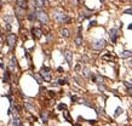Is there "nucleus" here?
I'll list each match as a JSON object with an SVG mask.
<instances>
[{
  "label": "nucleus",
  "instance_id": "f257e3e1",
  "mask_svg": "<svg viewBox=\"0 0 132 126\" xmlns=\"http://www.w3.org/2000/svg\"><path fill=\"white\" fill-rule=\"evenodd\" d=\"M53 18H55L57 22L59 23H63V24H67V23H70L72 22V18H70L68 15H65L62 11H58V10H55L53 12Z\"/></svg>",
  "mask_w": 132,
  "mask_h": 126
},
{
  "label": "nucleus",
  "instance_id": "f03ea898",
  "mask_svg": "<svg viewBox=\"0 0 132 126\" xmlns=\"http://www.w3.org/2000/svg\"><path fill=\"white\" fill-rule=\"evenodd\" d=\"M39 74L41 75L42 80H45L47 83H50L51 79H52V77H51V69H50L49 67H46V66H42L41 68H40V73Z\"/></svg>",
  "mask_w": 132,
  "mask_h": 126
},
{
  "label": "nucleus",
  "instance_id": "7ed1b4c3",
  "mask_svg": "<svg viewBox=\"0 0 132 126\" xmlns=\"http://www.w3.org/2000/svg\"><path fill=\"white\" fill-rule=\"evenodd\" d=\"M105 46H107V41L104 39H97V40H93L91 42V47L96 51H101V50L104 49Z\"/></svg>",
  "mask_w": 132,
  "mask_h": 126
},
{
  "label": "nucleus",
  "instance_id": "20e7f679",
  "mask_svg": "<svg viewBox=\"0 0 132 126\" xmlns=\"http://www.w3.org/2000/svg\"><path fill=\"white\" fill-rule=\"evenodd\" d=\"M36 20L41 22L42 24H47L49 23V16L44 10H36Z\"/></svg>",
  "mask_w": 132,
  "mask_h": 126
},
{
  "label": "nucleus",
  "instance_id": "39448f33",
  "mask_svg": "<svg viewBox=\"0 0 132 126\" xmlns=\"http://www.w3.org/2000/svg\"><path fill=\"white\" fill-rule=\"evenodd\" d=\"M109 36H110L111 44H116L118 38L120 36V28H119V27H113V28L109 30Z\"/></svg>",
  "mask_w": 132,
  "mask_h": 126
},
{
  "label": "nucleus",
  "instance_id": "423d86ee",
  "mask_svg": "<svg viewBox=\"0 0 132 126\" xmlns=\"http://www.w3.org/2000/svg\"><path fill=\"white\" fill-rule=\"evenodd\" d=\"M6 41H7V45H9L10 50H12L15 46H16V41H17V36H16V34H14V33L7 34Z\"/></svg>",
  "mask_w": 132,
  "mask_h": 126
},
{
  "label": "nucleus",
  "instance_id": "0eeeda50",
  "mask_svg": "<svg viewBox=\"0 0 132 126\" xmlns=\"http://www.w3.org/2000/svg\"><path fill=\"white\" fill-rule=\"evenodd\" d=\"M91 79H92L93 83H96L97 85L104 84V78L102 77L101 74H98V73H96V74H91Z\"/></svg>",
  "mask_w": 132,
  "mask_h": 126
},
{
  "label": "nucleus",
  "instance_id": "6e6552de",
  "mask_svg": "<svg viewBox=\"0 0 132 126\" xmlns=\"http://www.w3.org/2000/svg\"><path fill=\"white\" fill-rule=\"evenodd\" d=\"M63 56L65 58L68 66L72 68V67H73V53H72L70 51H68V50H65V51H63Z\"/></svg>",
  "mask_w": 132,
  "mask_h": 126
},
{
  "label": "nucleus",
  "instance_id": "1a4fd4ad",
  "mask_svg": "<svg viewBox=\"0 0 132 126\" xmlns=\"http://www.w3.org/2000/svg\"><path fill=\"white\" fill-rule=\"evenodd\" d=\"M32 35L34 39H40L42 36V30L40 28H33L32 29Z\"/></svg>",
  "mask_w": 132,
  "mask_h": 126
},
{
  "label": "nucleus",
  "instance_id": "9d476101",
  "mask_svg": "<svg viewBox=\"0 0 132 126\" xmlns=\"http://www.w3.org/2000/svg\"><path fill=\"white\" fill-rule=\"evenodd\" d=\"M16 4H17V7H18V9H22V10H26L28 7L27 0H16Z\"/></svg>",
  "mask_w": 132,
  "mask_h": 126
},
{
  "label": "nucleus",
  "instance_id": "9b49d317",
  "mask_svg": "<svg viewBox=\"0 0 132 126\" xmlns=\"http://www.w3.org/2000/svg\"><path fill=\"white\" fill-rule=\"evenodd\" d=\"M120 57L121 58H131L132 57V50H124L120 52Z\"/></svg>",
  "mask_w": 132,
  "mask_h": 126
},
{
  "label": "nucleus",
  "instance_id": "f8f14e48",
  "mask_svg": "<svg viewBox=\"0 0 132 126\" xmlns=\"http://www.w3.org/2000/svg\"><path fill=\"white\" fill-rule=\"evenodd\" d=\"M75 44L78 46H81L83 45V35H81V27L79 28V32H78V36L75 38Z\"/></svg>",
  "mask_w": 132,
  "mask_h": 126
},
{
  "label": "nucleus",
  "instance_id": "ddd939ff",
  "mask_svg": "<svg viewBox=\"0 0 132 126\" xmlns=\"http://www.w3.org/2000/svg\"><path fill=\"white\" fill-rule=\"evenodd\" d=\"M16 68H17V59H16L15 56H11V59H10V69L9 70H12L14 72Z\"/></svg>",
  "mask_w": 132,
  "mask_h": 126
},
{
  "label": "nucleus",
  "instance_id": "4468645a",
  "mask_svg": "<svg viewBox=\"0 0 132 126\" xmlns=\"http://www.w3.org/2000/svg\"><path fill=\"white\" fill-rule=\"evenodd\" d=\"M16 17L18 18V21H20V23H21L22 21V17H23V15H24V10H22V9H18V7H16Z\"/></svg>",
  "mask_w": 132,
  "mask_h": 126
},
{
  "label": "nucleus",
  "instance_id": "2eb2a0df",
  "mask_svg": "<svg viewBox=\"0 0 132 126\" xmlns=\"http://www.w3.org/2000/svg\"><path fill=\"white\" fill-rule=\"evenodd\" d=\"M10 70L6 69L4 72V77H3V83H5V84H9L10 83Z\"/></svg>",
  "mask_w": 132,
  "mask_h": 126
},
{
  "label": "nucleus",
  "instance_id": "dca6fc26",
  "mask_svg": "<svg viewBox=\"0 0 132 126\" xmlns=\"http://www.w3.org/2000/svg\"><path fill=\"white\" fill-rule=\"evenodd\" d=\"M12 126H22V120L18 115H15L12 120Z\"/></svg>",
  "mask_w": 132,
  "mask_h": 126
},
{
  "label": "nucleus",
  "instance_id": "f3484780",
  "mask_svg": "<svg viewBox=\"0 0 132 126\" xmlns=\"http://www.w3.org/2000/svg\"><path fill=\"white\" fill-rule=\"evenodd\" d=\"M24 108L27 109L28 112H30V113H35V108H34V105L32 104L30 102H24Z\"/></svg>",
  "mask_w": 132,
  "mask_h": 126
},
{
  "label": "nucleus",
  "instance_id": "a211bd4d",
  "mask_svg": "<svg viewBox=\"0 0 132 126\" xmlns=\"http://www.w3.org/2000/svg\"><path fill=\"white\" fill-rule=\"evenodd\" d=\"M27 18L30 22L35 21V20H36V11H30V12L27 15Z\"/></svg>",
  "mask_w": 132,
  "mask_h": 126
},
{
  "label": "nucleus",
  "instance_id": "6ab92c4d",
  "mask_svg": "<svg viewBox=\"0 0 132 126\" xmlns=\"http://www.w3.org/2000/svg\"><path fill=\"white\" fill-rule=\"evenodd\" d=\"M35 6L38 7V10H41L42 7L45 6V0H34Z\"/></svg>",
  "mask_w": 132,
  "mask_h": 126
},
{
  "label": "nucleus",
  "instance_id": "aec40b11",
  "mask_svg": "<svg viewBox=\"0 0 132 126\" xmlns=\"http://www.w3.org/2000/svg\"><path fill=\"white\" fill-rule=\"evenodd\" d=\"M32 77H33L35 80H36V83H38L39 85H42V81H44V80H42V78H41V75H40V74L34 73V74H32Z\"/></svg>",
  "mask_w": 132,
  "mask_h": 126
},
{
  "label": "nucleus",
  "instance_id": "412c9836",
  "mask_svg": "<svg viewBox=\"0 0 132 126\" xmlns=\"http://www.w3.org/2000/svg\"><path fill=\"white\" fill-rule=\"evenodd\" d=\"M4 21L6 22V24H11L12 23V21H14V16L12 15H5L4 16Z\"/></svg>",
  "mask_w": 132,
  "mask_h": 126
},
{
  "label": "nucleus",
  "instance_id": "4be33fe9",
  "mask_svg": "<svg viewBox=\"0 0 132 126\" xmlns=\"http://www.w3.org/2000/svg\"><path fill=\"white\" fill-rule=\"evenodd\" d=\"M40 118H41V120H42V122H47L49 121V113L47 112H42L41 114H40Z\"/></svg>",
  "mask_w": 132,
  "mask_h": 126
},
{
  "label": "nucleus",
  "instance_id": "5701e85b",
  "mask_svg": "<svg viewBox=\"0 0 132 126\" xmlns=\"http://www.w3.org/2000/svg\"><path fill=\"white\" fill-rule=\"evenodd\" d=\"M83 75L85 78H91V70H90V68L84 67V68H83Z\"/></svg>",
  "mask_w": 132,
  "mask_h": 126
},
{
  "label": "nucleus",
  "instance_id": "b1692460",
  "mask_svg": "<svg viewBox=\"0 0 132 126\" xmlns=\"http://www.w3.org/2000/svg\"><path fill=\"white\" fill-rule=\"evenodd\" d=\"M59 34L62 35L63 38H69V36H70V32H69V30H68V29L63 28V29H61V32H59Z\"/></svg>",
  "mask_w": 132,
  "mask_h": 126
},
{
  "label": "nucleus",
  "instance_id": "393cba45",
  "mask_svg": "<svg viewBox=\"0 0 132 126\" xmlns=\"http://www.w3.org/2000/svg\"><path fill=\"white\" fill-rule=\"evenodd\" d=\"M122 83H124V85L126 86L128 95H131V96H132V84H131V83H128V81H122Z\"/></svg>",
  "mask_w": 132,
  "mask_h": 126
},
{
  "label": "nucleus",
  "instance_id": "a878e982",
  "mask_svg": "<svg viewBox=\"0 0 132 126\" xmlns=\"http://www.w3.org/2000/svg\"><path fill=\"white\" fill-rule=\"evenodd\" d=\"M57 84H58V86L68 84V79H67V78H64V79H58V80H57Z\"/></svg>",
  "mask_w": 132,
  "mask_h": 126
},
{
  "label": "nucleus",
  "instance_id": "bb28decb",
  "mask_svg": "<svg viewBox=\"0 0 132 126\" xmlns=\"http://www.w3.org/2000/svg\"><path fill=\"white\" fill-rule=\"evenodd\" d=\"M81 104H84V105H86V107H90V108H93V104L91 103L90 101H87V99H83L81 102H80Z\"/></svg>",
  "mask_w": 132,
  "mask_h": 126
},
{
  "label": "nucleus",
  "instance_id": "cd10ccee",
  "mask_svg": "<svg viewBox=\"0 0 132 126\" xmlns=\"http://www.w3.org/2000/svg\"><path fill=\"white\" fill-rule=\"evenodd\" d=\"M122 112H124V109H122L121 107H118V108H116V110H115V113H114V118H118V116Z\"/></svg>",
  "mask_w": 132,
  "mask_h": 126
},
{
  "label": "nucleus",
  "instance_id": "c85d7f7f",
  "mask_svg": "<svg viewBox=\"0 0 132 126\" xmlns=\"http://www.w3.org/2000/svg\"><path fill=\"white\" fill-rule=\"evenodd\" d=\"M63 115H64V118L67 119V121H69V122H73V120H72V118H70V115L68 114V112H67V110H64V112H63Z\"/></svg>",
  "mask_w": 132,
  "mask_h": 126
},
{
  "label": "nucleus",
  "instance_id": "c756f323",
  "mask_svg": "<svg viewBox=\"0 0 132 126\" xmlns=\"http://www.w3.org/2000/svg\"><path fill=\"white\" fill-rule=\"evenodd\" d=\"M113 58H114V57L111 56V53H109V52L102 57V59H108V61H113Z\"/></svg>",
  "mask_w": 132,
  "mask_h": 126
},
{
  "label": "nucleus",
  "instance_id": "7c9ffc66",
  "mask_svg": "<svg viewBox=\"0 0 132 126\" xmlns=\"http://www.w3.org/2000/svg\"><path fill=\"white\" fill-rule=\"evenodd\" d=\"M57 108H58V110H67V105L64 104V103H59Z\"/></svg>",
  "mask_w": 132,
  "mask_h": 126
},
{
  "label": "nucleus",
  "instance_id": "2f4dec72",
  "mask_svg": "<svg viewBox=\"0 0 132 126\" xmlns=\"http://www.w3.org/2000/svg\"><path fill=\"white\" fill-rule=\"evenodd\" d=\"M98 90H99L101 92H104V91H105V86H104V84L98 85Z\"/></svg>",
  "mask_w": 132,
  "mask_h": 126
},
{
  "label": "nucleus",
  "instance_id": "473e14b6",
  "mask_svg": "<svg viewBox=\"0 0 132 126\" xmlns=\"http://www.w3.org/2000/svg\"><path fill=\"white\" fill-rule=\"evenodd\" d=\"M96 110H97V114H101V113L103 114V113H104V109H103V108H101V107H97V108H96Z\"/></svg>",
  "mask_w": 132,
  "mask_h": 126
},
{
  "label": "nucleus",
  "instance_id": "72a5a7b5",
  "mask_svg": "<svg viewBox=\"0 0 132 126\" xmlns=\"http://www.w3.org/2000/svg\"><path fill=\"white\" fill-rule=\"evenodd\" d=\"M78 101H79V97H78V96H72V102H73V103H77Z\"/></svg>",
  "mask_w": 132,
  "mask_h": 126
},
{
  "label": "nucleus",
  "instance_id": "f704fd0d",
  "mask_svg": "<svg viewBox=\"0 0 132 126\" xmlns=\"http://www.w3.org/2000/svg\"><path fill=\"white\" fill-rule=\"evenodd\" d=\"M124 14H130V15H132V9H126L125 11H124Z\"/></svg>",
  "mask_w": 132,
  "mask_h": 126
},
{
  "label": "nucleus",
  "instance_id": "c9c22d12",
  "mask_svg": "<svg viewBox=\"0 0 132 126\" xmlns=\"http://www.w3.org/2000/svg\"><path fill=\"white\" fill-rule=\"evenodd\" d=\"M92 26H96V21H95V20H93V21H91V22H90V24H89V28H91Z\"/></svg>",
  "mask_w": 132,
  "mask_h": 126
},
{
  "label": "nucleus",
  "instance_id": "e433bc0d",
  "mask_svg": "<svg viewBox=\"0 0 132 126\" xmlns=\"http://www.w3.org/2000/svg\"><path fill=\"white\" fill-rule=\"evenodd\" d=\"M57 72H58V73H63L64 70H63L62 67H58V68H57Z\"/></svg>",
  "mask_w": 132,
  "mask_h": 126
},
{
  "label": "nucleus",
  "instance_id": "4c0bfd02",
  "mask_svg": "<svg viewBox=\"0 0 132 126\" xmlns=\"http://www.w3.org/2000/svg\"><path fill=\"white\" fill-rule=\"evenodd\" d=\"M80 68H81V66H80V64L78 63L77 66H75V70H77V72H78V70H80Z\"/></svg>",
  "mask_w": 132,
  "mask_h": 126
},
{
  "label": "nucleus",
  "instance_id": "58836bf2",
  "mask_svg": "<svg viewBox=\"0 0 132 126\" xmlns=\"http://www.w3.org/2000/svg\"><path fill=\"white\" fill-rule=\"evenodd\" d=\"M83 61H84V62H87V61H89V58L84 55V56H83Z\"/></svg>",
  "mask_w": 132,
  "mask_h": 126
},
{
  "label": "nucleus",
  "instance_id": "ea45409f",
  "mask_svg": "<svg viewBox=\"0 0 132 126\" xmlns=\"http://www.w3.org/2000/svg\"><path fill=\"white\" fill-rule=\"evenodd\" d=\"M51 40H52V35L49 34L47 35V41H51Z\"/></svg>",
  "mask_w": 132,
  "mask_h": 126
},
{
  "label": "nucleus",
  "instance_id": "a19ab883",
  "mask_svg": "<svg viewBox=\"0 0 132 126\" xmlns=\"http://www.w3.org/2000/svg\"><path fill=\"white\" fill-rule=\"evenodd\" d=\"M49 95L51 96V97H53V96H55V92H53V91H49Z\"/></svg>",
  "mask_w": 132,
  "mask_h": 126
},
{
  "label": "nucleus",
  "instance_id": "79ce46f5",
  "mask_svg": "<svg viewBox=\"0 0 132 126\" xmlns=\"http://www.w3.org/2000/svg\"><path fill=\"white\" fill-rule=\"evenodd\" d=\"M0 68H1V69H5V66H4L3 62H0Z\"/></svg>",
  "mask_w": 132,
  "mask_h": 126
},
{
  "label": "nucleus",
  "instance_id": "37998d69",
  "mask_svg": "<svg viewBox=\"0 0 132 126\" xmlns=\"http://www.w3.org/2000/svg\"><path fill=\"white\" fill-rule=\"evenodd\" d=\"M6 29L10 32V30H11V24H6Z\"/></svg>",
  "mask_w": 132,
  "mask_h": 126
},
{
  "label": "nucleus",
  "instance_id": "c03bdc74",
  "mask_svg": "<svg viewBox=\"0 0 132 126\" xmlns=\"http://www.w3.org/2000/svg\"><path fill=\"white\" fill-rule=\"evenodd\" d=\"M87 121H89L90 124H95V122H96V120H87Z\"/></svg>",
  "mask_w": 132,
  "mask_h": 126
},
{
  "label": "nucleus",
  "instance_id": "a18cd8bd",
  "mask_svg": "<svg viewBox=\"0 0 132 126\" xmlns=\"http://www.w3.org/2000/svg\"><path fill=\"white\" fill-rule=\"evenodd\" d=\"M128 29H130V30H131V29H132V23H131V24H130V26H128Z\"/></svg>",
  "mask_w": 132,
  "mask_h": 126
},
{
  "label": "nucleus",
  "instance_id": "49530a36",
  "mask_svg": "<svg viewBox=\"0 0 132 126\" xmlns=\"http://www.w3.org/2000/svg\"><path fill=\"white\" fill-rule=\"evenodd\" d=\"M0 9H1V0H0Z\"/></svg>",
  "mask_w": 132,
  "mask_h": 126
},
{
  "label": "nucleus",
  "instance_id": "de8ad7c7",
  "mask_svg": "<svg viewBox=\"0 0 132 126\" xmlns=\"http://www.w3.org/2000/svg\"><path fill=\"white\" fill-rule=\"evenodd\" d=\"M57 1H62V0H57Z\"/></svg>",
  "mask_w": 132,
  "mask_h": 126
},
{
  "label": "nucleus",
  "instance_id": "09e8293b",
  "mask_svg": "<svg viewBox=\"0 0 132 126\" xmlns=\"http://www.w3.org/2000/svg\"><path fill=\"white\" fill-rule=\"evenodd\" d=\"M101 1H104V0H101Z\"/></svg>",
  "mask_w": 132,
  "mask_h": 126
},
{
  "label": "nucleus",
  "instance_id": "8fccbe9b",
  "mask_svg": "<svg viewBox=\"0 0 132 126\" xmlns=\"http://www.w3.org/2000/svg\"><path fill=\"white\" fill-rule=\"evenodd\" d=\"M131 81H132V79H131Z\"/></svg>",
  "mask_w": 132,
  "mask_h": 126
}]
</instances>
